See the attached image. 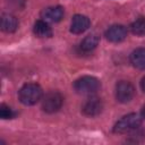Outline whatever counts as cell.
<instances>
[{
    "label": "cell",
    "mask_w": 145,
    "mask_h": 145,
    "mask_svg": "<svg viewBox=\"0 0 145 145\" xmlns=\"http://www.w3.org/2000/svg\"><path fill=\"white\" fill-rule=\"evenodd\" d=\"M101 87L100 80L94 76H83L75 80L74 83V89L78 94L88 95L93 94Z\"/></svg>",
    "instance_id": "obj_3"
},
{
    "label": "cell",
    "mask_w": 145,
    "mask_h": 145,
    "mask_svg": "<svg viewBox=\"0 0 145 145\" xmlns=\"http://www.w3.org/2000/svg\"><path fill=\"white\" fill-rule=\"evenodd\" d=\"M127 36V28L123 25H112L105 32V37L112 43H119Z\"/></svg>",
    "instance_id": "obj_7"
},
{
    "label": "cell",
    "mask_w": 145,
    "mask_h": 145,
    "mask_svg": "<svg viewBox=\"0 0 145 145\" xmlns=\"http://www.w3.org/2000/svg\"><path fill=\"white\" fill-rule=\"evenodd\" d=\"M142 117L145 119V104H144L143 108H142Z\"/></svg>",
    "instance_id": "obj_18"
},
{
    "label": "cell",
    "mask_w": 145,
    "mask_h": 145,
    "mask_svg": "<svg viewBox=\"0 0 145 145\" xmlns=\"http://www.w3.org/2000/svg\"><path fill=\"white\" fill-rule=\"evenodd\" d=\"M102 109H103V103H102L101 99H99L96 96H92V97L87 99L82 106L83 113L87 117H95V116L100 114L102 112Z\"/></svg>",
    "instance_id": "obj_6"
},
{
    "label": "cell",
    "mask_w": 145,
    "mask_h": 145,
    "mask_svg": "<svg viewBox=\"0 0 145 145\" xmlns=\"http://www.w3.org/2000/svg\"><path fill=\"white\" fill-rule=\"evenodd\" d=\"M33 32L37 37H51L52 36V29L49 26L48 22L40 19L36 20L33 27Z\"/></svg>",
    "instance_id": "obj_12"
},
{
    "label": "cell",
    "mask_w": 145,
    "mask_h": 145,
    "mask_svg": "<svg viewBox=\"0 0 145 145\" xmlns=\"http://www.w3.org/2000/svg\"><path fill=\"white\" fill-rule=\"evenodd\" d=\"M43 92L40 85L35 83L25 84L18 92L19 101L25 105H33L42 99Z\"/></svg>",
    "instance_id": "obj_1"
},
{
    "label": "cell",
    "mask_w": 145,
    "mask_h": 145,
    "mask_svg": "<svg viewBox=\"0 0 145 145\" xmlns=\"http://www.w3.org/2000/svg\"><path fill=\"white\" fill-rule=\"evenodd\" d=\"M63 8L60 6H54V7H49L45 8L42 12L41 16L43 20L45 22H51V23H58L63 18Z\"/></svg>",
    "instance_id": "obj_9"
},
{
    "label": "cell",
    "mask_w": 145,
    "mask_h": 145,
    "mask_svg": "<svg viewBox=\"0 0 145 145\" xmlns=\"http://www.w3.org/2000/svg\"><path fill=\"white\" fill-rule=\"evenodd\" d=\"M99 42H100L99 35H96V34H91V35H87V36L80 42L79 48H80V50L84 51V52H91V51H93V50L97 46Z\"/></svg>",
    "instance_id": "obj_13"
},
{
    "label": "cell",
    "mask_w": 145,
    "mask_h": 145,
    "mask_svg": "<svg viewBox=\"0 0 145 145\" xmlns=\"http://www.w3.org/2000/svg\"><path fill=\"white\" fill-rule=\"evenodd\" d=\"M0 117L2 119H11L14 117V112H12V110L8 105L2 103L0 105Z\"/></svg>",
    "instance_id": "obj_15"
},
{
    "label": "cell",
    "mask_w": 145,
    "mask_h": 145,
    "mask_svg": "<svg viewBox=\"0 0 145 145\" xmlns=\"http://www.w3.org/2000/svg\"><path fill=\"white\" fill-rule=\"evenodd\" d=\"M63 97L58 91H50L42 97V109L46 113H54L60 110Z\"/></svg>",
    "instance_id": "obj_4"
},
{
    "label": "cell",
    "mask_w": 145,
    "mask_h": 145,
    "mask_svg": "<svg viewBox=\"0 0 145 145\" xmlns=\"http://www.w3.org/2000/svg\"><path fill=\"white\" fill-rule=\"evenodd\" d=\"M130 63L140 70L145 69V48H138L134 50L129 57Z\"/></svg>",
    "instance_id": "obj_10"
},
{
    "label": "cell",
    "mask_w": 145,
    "mask_h": 145,
    "mask_svg": "<svg viewBox=\"0 0 145 145\" xmlns=\"http://www.w3.org/2000/svg\"><path fill=\"white\" fill-rule=\"evenodd\" d=\"M140 87H142V89H143V92L145 93V76L142 78V80H140Z\"/></svg>",
    "instance_id": "obj_17"
},
{
    "label": "cell",
    "mask_w": 145,
    "mask_h": 145,
    "mask_svg": "<svg viewBox=\"0 0 145 145\" xmlns=\"http://www.w3.org/2000/svg\"><path fill=\"white\" fill-rule=\"evenodd\" d=\"M18 27V20L10 14H3L1 17V29L6 33H12Z\"/></svg>",
    "instance_id": "obj_11"
},
{
    "label": "cell",
    "mask_w": 145,
    "mask_h": 145,
    "mask_svg": "<svg viewBox=\"0 0 145 145\" xmlns=\"http://www.w3.org/2000/svg\"><path fill=\"white\" fill-rule=\"evenodd\" d=\"M142 118L137 113H129L123 116L120 120L113 126V133L116 134H127L134 130H137L142 125Z\"/></svg>",
    "instance_id": "obj_2"
},
{
    "label": "cell",
    "mask_w": 145,
    "mask_h": 145,
    "mask_svg": "<svg viewBox=\"0 0 145 145\" xmlns=\"http://www.w3.org/2000/svg\"><path fill=\"white\" fill-rule=\"evenodd\" d=\"M89 25H91V22H89L88 17H86L84 15H75L71 19L70 32L74 34H82L86 29H88Z\"/></svg>",
    "instance_id": "obj_8"
},
{
    "label": "cell",
    "mask_w": 145,
    "mask_h": 145,
    "mask_svg": "<svg viewBox=\"0 0 145 145\" xmlns=\"http://www.w3.org/2000/svg\"><path fill=\"white\" fill-rule=\"evenodd\" d=\"M135 95V88L131 83L127 80H120L116 85V99L120 103H128Z\"/></svg>",
    "instance_id": "obj_5"
},
{
    "label": "cell",
    "mask_w": 145,
    "mask_h": 145,
    "mask_svg": "<svg viewBox=\"0 0 145 145\" xmlns=\"http://www.w3.org/2000/svg\"><path fill=\"white\" fill-rule=\"evenodd\" d=\"M130 29L135 35L142 36L145 35V18H138L136 19L131 25H130Z\"/></svg>",
    "instance_id": "obj_14"
},
{
    "label": "cell",
    "mask_w": 145,
    "mask_h": 145,
    "mask_svg": "<svg viewBox=\"0 0 145 145\" xmlns=\"http://www.w3.org/2000/svg\"><path fill=\"white\" fill-rule=\"evenodd\" d=\"M25 2H26V0H7V3L12 9H16V10L23 9L25 7Z\"/></svg>",
    "instance_id": "obj_16"
}]
</instances>
